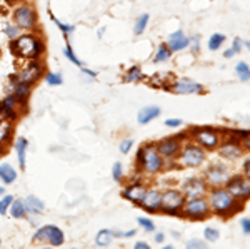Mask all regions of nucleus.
<instances>
[{"instance_id": "nucleus-1", "label": "nucleus", "mask_w": 250, "mask_h": 249, "mask_svg": "<svg viewBox=\"0 0 250 249\" xmlns=\"http://www.w3.org/2000/svg\"><path fill=\"white\" fill-rule=\"evenodd\" d=\"M209 204L214 214L220 217H232L238 211L244 209V201L233 197L225 186H218L209 189Z\"/></svg>"}, {"instance_id": "nucleus-56", "label": "nucleus", "mask_w": 250, "mask_h": 249, "mask_svg": "<svg viewBox=\"0 0 250 249\" xmlns=\"http://www.w3.org/2000/svg\"><path fill=\"white\" fill-rule=\"evenodd\" d=\"M242 142H244V147L247 149V151H250V136L247 137V139H244V141H242Z\"/></svg>"}, {"instance_id": "nucleus-45", "label": "nucleus", "mask_w": 250, "mask_h": 249, "mask_svg": "<svg viewBox=\"0 0 250 249\" xmlns=\"http://www.w3.org/2000/svg\"><path fill=\"white\" fill-rule=\"evenodd\" d=\"M132 145H133V141L132 139H124L120 142V145H118V149H120V152L122 154H127V152L132 149Z\"/></svg>"}, {"instance_id": "nucleus-5", "label": "nucleus", "mask_w": 250, "mask_h": 249, "mask_svg": "<svg viewBox=\"0 0 250 249\" xmlns=\"http://www.w3.org/2000/svg\"><path fill=\"white\" fill-rule=\"evenodd\" d=\"M190 134L195 142L200 147L205 149V151H214L220 144V134H218L217 129L210 127V125H205V127H192Z\"/></svg>"}, {"instance_id": "nucleus-4", "label": "nucleus", "mask_w": 250, "mask_h": 249, "mask_svg": "<svg viewBox=\"0 0 250 249\" xmlns=\"http://www.w3.org/2000/svg\"><path fill=\"white\" fill-rule=\"evenodd\" d=\"M210 214H212V209H210L209 199L205 196L185 199V204L182 208V216H185L192 221H203Z\"/></svg>"}, {"instance_id": "nucleus-48", "label": "nucleus", "mask_w": 250, "mask_h": 249, "mask_svg": "<svg viewBox=\"0 0 250 249\" xmlns=\"http://www.w3.org/2000/svg\"><path fill=\"white\" fill-rule=\"evenodd\" d=\"M240 228L245 234H250V217H245V219L240 221Z\"/></svg>"}, {"instance_id": "nucleus-19", "label": "nucleus", "mask_w": 250, "mask_h": 249, "mask_svg": "<svg viewBox=\"0 0 250 249\" xmlns=\"http://www.w3.org/2000/svg\"><path fill=\"white\" fill-rule=\"evenodd\" d=\"M160 114H162V109H160L159 106H145L138 110L137 121H138V124L145 125V124H149V122H152L153 119L159 117Z\"/></svg>"}, {"instance_id": "nucleus-6", "label": "nucleus", "mask_w": 250, "mask_h": 249, "mask_svg": "<svg viewBox=\"0 0 250 249\" xmlns=\"http://www.w3.org/2000/svg\"><path fill=\"white\" fill-rule=\"evenodd\" d=\"M185 196L179 189H167L162 193V206L160 211L172 216H182V208L185 204Z\"/></svg>"}, {"instance_id": "nucleus-58", "label": "nucleus", "mask_w": 250, "mask_h": 249, "mask_svg": "<svg viewBox=\"0 0 250 249\" xmlns=\"http://www.w3.org/2000/svg\"><path fill=\"white\" fill-rule=\"evenodd\" d=\"M244 45H245V47H247L249 51H250V40H245V42H244Z\"/></svg>"}, {"instance_id": "nucleus-17", "label": "nucleus", "mask_w": 250, "mask_h": 249, "mask_svg": "<svg viewBox=\"0 0 250 249\" xmlns=\"http://www.w3.org/2000/svg\"><path fill=\"white\" fill-rule=\"evenodd\" d=\"M145 191H147V187L142 182H132L122 191V196H124L127 201L133 202V204H138V202L142 201V197H144Z\"/></svg>"}, {"instance_id": "nucleus-47", "label": "nucleus", "mask_w": 250, "mask_h": 249, "mask_svg": "<svg viewBox=\"0 0 250 249\" xmlns=\"http://www.w3.org/2000/svg\"><path fill=\"white\" fill-rule=\"evenodd\" d=\"M232 49H233V52L238 53V52H242V49H244V40H240V37H235L232 42Z\"/></svg>"}, {"instance_id": "nucleus-11", "label": "nucleus", "mask_w": 250, "mask_h": 249, "mask_svg": "<svg viewBox=\"0 0 250 249\" xmlns=\"http://www.w3.org/2000/svg\"><path fill=\"white\" fill-rule=\"evenodd\" d=\"M182 193L187 199L207 196L209 194V182L203 178H188L182 184Z\"/></svg>"}, {"instance_id": "nucleus-20", "label": "nucleus", "mask_w": 250, "mask_h": 249, "mask_svg": "<svg viewBox=\"0 0 250 249\" xmlns=\"http://www.w3.org/2000/svg\"><path fill=\"white\" fill-rule=\"evenodd\" d=\"M18 99L15 95H9L0 104V119H15V106H17Z\"/></svg>"}, {"instance_id": "nucleus-29", "label": "nucleus", "mask_w": 250, "mask_h": 249, "mask_svg": "<svg viewBox=\"0 0 250 249\" xmlns=\"http://www.w3.org/2000/svg\"><path fill=\"white\" fill-rule=\"evenodd\" d=\"M114 236H115L114 231H110V229H102V231H99L97 236H95V243H97V246L105 248L112 243Z\"/></svg>"}, {"instance_id": "nucleus-28", "label": "nucleus", "mask_w": 250, "mask_h": 249, "mask_svg": "<svg viewBox=\"0 0 250 249\" xmlns=\"http://www.w3.org/2000/svg\"><path fill=\"white\" fill-rule=\"evenodd\" d=\"M172 55V51L168 49L167 44H160L155 51V55H153V64H162L165 60H168Z\"/></svg>"}, {"instance_id": "nucleus-32", "label": "nucleus", "mask_w": 250, "mask_h": 249, "mask_svg": "<svg viewBox=\"0 0 250 249\" xmlns=\"http://www.w3.org/2000/svg\"><path fill=\"white\" fill-rule=\"evenodd\" d=\"M227 40V37L224 34H214L209 39V51H218V49L224 45V42Z\"/></svg>"}, {"instance_id": "nucleus-37", "label": "nucleus", "mask_w": 250, "mask_h": 249, "mask_svg": "<svg viewBox=\"0 0 250 249\" xmlns=\"http://www.w3.org/2000/svg\"><path fill=\"white\" fill-rule=\"evenodd\" d=\"M10 129H12L10 122L2 121V119H0V144L5 142V139L9 137V134H10Z\"/></svg>"}, {"instance_id": "nucleus-14", "label": "nucleus", "mask_w": 250, "mask_h": 249, "mask_svg": "<svg viewBox=\"0 0 250 249\" xmlns=\"http://www.w3.org/2000/svg\"><path fill=\"white\" fill-rule=\"evenodd\" d=\"M138 204L149 213H157V211H160V206H162V193L159 189H147Z\"/></svg>"}, {"instance_id": "nucleus-40", "label": "nucleus", "mask_w": 250, "mask_h": 249, "mask_svg": "<svg viewBox=\"0 0 250 249\" xmlns=\"http://www.w3.org/2000/svg\"><path fill=\"white\" fill-rule=\"evenodd\" d=\"M137 223L140 224V228L144 229V231H147V232L155 231V224H153V221L149 219V217H138Z\"/></svg>"}, {"instance_id": "nucleus-25", "label": "nucleus", "mask_w": 250, "mask_h": 249, "mask_svg": "<svg viewBox=\"0 0 250 249\" xmlns=\"http://www.w3.org/2000/svg\"><path fill=\"white\" fill-rule=\"evenodd\" d=\"M17 179V171L10 164H2L0 166V181L3 184H12Z\"/></svg>"}, {"instance_id": "nucleus-10", "label": "nucleus", "mask_w": 250, "mask_h": 249, "mask_svg": "<svg viewBox=\"0 0 250 249\" xmlns=\"http://www.w3.org/2000/svg\"><path fill=\"white\" fill-rule=\"evenodd\" d=\"M230 178V169L225 166L224 162H214L207 167L205 171V181L209 182V186L218 187V186H225V182Z\"/></svg>"}, {"instance_id": "nucleus-57", "label": "nucleus", "mask_w": 250, "mask_h": 249, "mask_svg": "<svg viewBox=\"0 0 250 249\" xmlns=\"http://www.w3.org/2000/svg\"><path fill=\"white\" fill-rule=\"evenodd\" d=\"M7 2L10 3V5H14V3H18V2H24V0H7Z\"/></svg>"}, {"instance_id": "nucleus-36", "label": "nucleus", "mask_w": 250, "mask_h": 249, "mask_svg": "<svg viewBox=\"0 0 250 249\" xmlns=\"http://www.w3.org/2000/svg\"><path fill=\"white\" fill-rule=\"evenodd\" d=\"M45 82H47L49 86H62L64 79L59 72H47V74H45Z\"/></svg>"}, {"instance_id": "nucleus-7", "label": "nucleus", "mask_w": 250, "mask_h": 249, "mask_svg": "<svg viewBox=\"0 0 250 249\" xmlns=\"http://www.w3.org/2000/svg\"><path fill=\"white\" fill-rule=\"evenodd\" d=\"M205 149L195 144H185L179 154V160L182 167H199L205 162Z\"/></svg>"}, {"instance_id": "nucleus-15", "label": "nucleus", "mask_w": 250, "mask_h": 249, "mask_svg": "<svg viewBox=\"0 0 250 249\" xmlns=\"http://www.w3.org/2000/svg\"><path fill=\"white\" fill-rule=\"evenodd\" d=\"M40 74H42V64L37 62L35 59H32V62L27 64V67L17 75V80L25 82V84H30V86H32V84L35 82L38 77H40Z\"/></svg>"}, {"instance_id": "nucleus-18", "label": "nucleus", "mask_w": 250, "mask_h": 249, "mask_svg": "<svg viewBox=\"0 0 250 249\" xmlns=\"http://www.w3.org/2000/svg\"><path fill=\"white\" fill-rule=\"evenodd\" d=\"M188 42H190V39L185 37L183 30H175V32H172L170 36H168L167 45L172 52H180L188 47Z\"/></svg>"}, {"instance_id": "nucleus-50", "label": "nucleus", "mask_w": 250, "mask_h": 249, "mask_svg": "<svg viewBox=\"0 0 250 249\" xmlns=\"http://www.w3.org/2000/svg\"><path fill=\"white\" fill-rule=\"evenodd\" d=\"M135 234H137L135 229H130V231H127V232H118L117 236H120V237H133Z\"/></svg>"}, {"instance_id": "nucleus-44", "label": "nucleus", "mask_w": 250, "mask_h": 249, "mask_svg": "<svg viewBox=\"0 0 250 249\" xmlns=\"http://www.w3.org/2000/svg\"><path fill=\"white\" fill-rule=\"evenodd\" d=\"M188 47L192 49V52H194V53H199L200 52V37L199 36H192L190 42H188Z\"/></svg>"}, {"instance_id": "nucleus-9", "label": "nucleus", "mask_w": 250, "mask_h": 249, "mask_svg": "<svg viewBox=\"0 0 250 249\" xmlns=\"http://www.w3.org/2000/svg\"><path fill=\"white\" fill-rule=\"evenodd\" d=\"M225 187L230 191L233 197L240 199V201H249L250 199V179L247 176H230L229 181L225 182Z\"/></svg>"}, {"instance_id": "nucleus-53", "label": "nucleus", "mask_w": 250, "mask_h": 249, "mask_svg": "<svg viewBox=\"0 0 250 249\" xmlns=\"http://www.w3.org/2000/svg\"><path fill=\"white\" fill-rule=\"evenodd\" d=\"M150 244L149 243H144V241H138V243L135 244V249H149Z\"/></svg>"}, {"instance_id": "nucleus-55", "label": "nucleus", "mask_w": 250, "mask_h": 249, "mask_svg": "<svg viewBox=\"0 0 250 249\" xmlns=\"http://www.w3.org/2000/svg\"><path fill=\"white\" fill-rule=\"evenodd\" d=\"M164 232H157V234H155V243H162V241H164Z\"/></svg>"}, {"instance_id": "nucleus-31", "label": "nucleus", "mask_w": 250, "mask_h": 249, "mask_svg": "<svg viewBox=\"0 0 250 249\" xmlns=\"http://www.w3.org/2000/svg\"><path fill=\"white\" fill-rule=\"evenodd\" d=\"M149 20H150L149 14H142L140 17L135 20V25H133V34H135V36H142V34L145 32V29H147Z\"/></svg>"}, {"instance_id": "nucleus-30", "label": "nucleus", "mask_w": 250, "mask_h": 249, "mask_svg": "<svg viewBox=\"0 0 250 249\" xmlns=\"http://www.w3.org/2000/svg\"><path fill=\"white\" fill-rule=\"evenodd\" d=\"M10 216L15 217V219H22V217L25 216V204L22 199H17V201H12V204H10Z\"/></svg>"}, {"instance_id": "nucleus-16", "label": "nucleus", "mask_w": 250, "mask_h": 249, "mask_svg": "<svg viewBox=\"0 0 250 249\" xmlns=\"http://www.w3.org/2000/svg\"><path fill=\"white\" fill-rule=\"evenodd\" d=\"M218 154H220V158L224 159H229V160H235L238 158H242V154H244V147L242 145H238L237 142H232V141H224V142L218 144Z\"/></svg>"}, {"instance_id": "nucleus-21", "label": "nucleus", "mask_w": 250, "mask_h": 249, "mask_svg": "<svg viewBox=\"0 0 250 249\" xmlns=\"http://www.w3.org/2000/svg\"><path fill=\"white\" fill-rule=\"evenodd\" d=\"M27 147H29V141L25 137H18L14 144V149L17 152V158H18V166L20 169H25V156H27Z\"/></svg>"}, {"instance_id": "nucleus-2", "label": "nucleus", "mask_w": 250, "mask_h": 249, "mask_svg": "<svg viewBox=\"0 0 250 249\" xmlns=\"http://www.w3.org/2000/svg\"><path fill=\"white\" fill-rule=\"evenodd\" d=\"M137 166L147 174H157L164 169V156L157 151V145L147 144L137 151Z\"/></svg>"}, {"instance_id": "nucleus-23", "label": "nucleus", "mask_w": 250, "mask_h": 249, "mask_svg": "<svg viewBox=\"0 0 250 249\" xmlns=\"http://www.w3.org/2000/svg\"><path fill=\"white\" fill-rule=\"evenodd\" d=\"M12 84H14V95L18 101H24L27 95L30 94V84L20 82V80H17V77H12Z\"/></svg>"}, {"instance_id": "nucleus-22", "label": "nucleus", "mask_w": 250, "mask_h": 249, "mask_svg": "<svg viewBox=\"0 0 250 249\" xmlns=\"http://www.w3.org/2000/svg\"><path fill=\"white\" fill-rule=\"evenodd\" d=\"M24 204H25V213L27 214H40L42 211L45 209V204L38 197H35V196L25 197Z\"/></svg>"}, {"instance_id": "nucleus-59", "label": "nucleus", "mask_w": 250, "mask_h": 249, "mask_svg": "<svg viewBox=\"0 0 250 249\" xmlns=\"http://www.w3.org/2000/svg\"><path fill=\"white\" fill-rule=\"evenodd\" d=\"M0 194H3V187L2 186H0Z\"/></svg>"}, {"instance_id": "nucleus-13", "label": "nucleus", "mask_w": 250, "mask_h": 249, "mask_svg": "<svg viewBox=\"0 0 250 249\" xmlns=\"http://www.w3.org/2000/svg\"><path fill=\"white\" fill-rule=\"evenodd\" d=\"M157 151L164 156V159H174L182 151V139L177 137H167V139L157 142Z\"/></svg>"}, {"instance_id": "nucleus-51", "label": "nucleus", "mask_w": 250, "mask_h": 249, "mask_svg": "<svg viewBox=\"0 0 250 249\" xmlns=\"http://www.w3.org/2000/svg\"><path fill=\"white\" fill-rule=\"evenodd\" d=\"M244 176H247V178L250 179V159H247L244 162Z\"/></svg>"}, {"instance_id": "nucleus-38", "label": "nucleus", "mask_w": 250, "mask_h": 249, "mask_svg": "<svg viewBox=\"0 0 250 249\" xmlns=\"http://www.w3.org/2000/svg\"><path fill=\"white\" fill-rule=\"evenodd\" d=\"M3 32H5V36L9 37L10 40L17 39L18 36H20V29H18L15 24H5V29H3Z\"/></svg>"}, {"instance_id": "nucleus-24", "label": "nucleus", "mask_w": 250, "mask_h": 249, "mask_svg": "<svg viewBox=\"0 0 250 249\" xmlns=\"http://www.w3.org/2000/svg\"><path fill=\"white\" fill-rule=\"evenodd\" d=\"M175 75H172V74H155L152 79H150V84L152 86H155V87H162V89H168V86H170L172 82H174V79Z\"/></svg>"}, {"instance_id": "nucleus-60", "label": "nucleus", "mask_w": 250, "mask_h": 249, "mask_svg": "<svg viewBox=\"0 0 250 249\" xmlns=\"http://www.w3.org/2000/svg\"><path fill=\"white\" fill-rule=\"evenodd\" d=\"M0 246H2V241H0Z\"/></svg>"}, {"instance_id": "nucleus-34", "label": "nucleus", "mask_w": 250, "mask_h": 249, "mask_svg": "<svg viewBox=\"0 0 250 249\" xmlns=\"http://www.w3.org/2000/svg\"><path fill=\"white\" fill-rule=\"evenodd\" d=\"M235 72H237L238 79H240L242 82H247V80H250V67L245 62H238L235 66Z\"/></svg>"}, {"instance_id": "nucleus-39", "label": "nucleus", "mask_w": 250, "mask_h": 249, "mask_svg": "<svg viewBox=\"0 0 250 249\" xmlns=\"http://www.w3.org/2000/svg\"><path fill=\"white\" fill-rule=\"evenodd\" d=\"M203 237H205L207 243H215V241L220 237V232H218V229H215V228H205Z\"/></svg>"}, {"instance_id": "nucleus-27", "label": "nucleus", "mask_w": 250, "mask_h": 249, "mask_svg": "<svg viewBox=\"0 0 250 249\" xmlns=\"http://www.w3.org/2000/svg\"><path fill=\"white\" fill-rule=\"evenodd\" d=\"M145 75H144V72H142V69L140 66H132L129 69V71L125 72V75H124V80L127 84H130V82H140L142 79H144Z\"/></svg>"}, {"instance_id": "nucleus-41", "label": "nucleus", "mask_w": 250, "mask_h": 249, "mask_svg": "<svg viewBox=\"0 0 250 249\" xmlns=\"http://www.w3.org/2000/svg\"><path fill=\"white\" fill-rule=\"evenodd\" d=\"M112 178L115 182H120L122 178H124V167H122L120 162H115L112 166Z\"/></svg>"}, {"instance_id": "nucleus-8", "label": "nucleus", "mask_w": 250, "mask_h": 249, "mask_svg": "<svg viewBox=\"0 0 250 249\" xmlns=\"http://www.w3.org/2000/svg\"><path fill=\"white\" fill-rule=\"evenodd\" d=\"M14 22L15 25L20 30H33L37 27V12L33 10V7L27 5H18L17 9L14 10Z\"/></svg>"}, {"instance_id": "nucleus-52", "label": "nucleus", "mask_w": 250, "mask_h": 249, "mask_svg": "<svg viewBox=\"0 0 250 249\" xmlns=\"http://www.w3.org/2000/svg\"><path fill=\"white\" fill-rule=\"evenodd\" d=\"M80 69H82V72H83V74H85V75H90V77H97V72H95V71H88V69H85V67H80Z\"/></svg>"}, {"instance_id": "nucleus-54", "label": "nucleus", "mask_w": 250, "mask_h": 249, "mask_svg": "<svg viewBox=\"0 0 250 249\" xmlns=\"http://www.w3.org/2000/svg\"><path fill=\"white\" fill-rule=\"evenodd\" d=\"M233 55H235V52H233V49H232V47H230L229 51H225V52H224V57H225V59H232Z\"/></svg>"}, {"instance_id": "nucleus-3", "label": "nucleus", "mask_w": 250, "mask_h": 249, "mask_svg": "<svg viewBox=\"0 0 250 249\" xmlns=\"http://www.w3.org/2000/svg\"><path fill=\"white\" fill-rule=\"evenodd\" d=\"M10 47H12L14 53L24 57V59H37V57L44 52V44H42V40H38L33 34L18 36L17 39L12 40Z\"/></svg>"}, {"instance_id": "nucleus-42", "label": "nucleus", "mask_w": 250, "mask_h": 249, "mask_svg": "<svg viewBox=\"0 0 250 249\" xmlns=\"http://www.w3.org/2000/svg\"><path fill=\"white\" fill-rule=\"evenodd\" d=\"M12 201H14V196H3L0 199V214H5L7 211H9Z\"/></svg>"}, {"instance_id": "nucleus-35", "label": "nucleus", "mask_w": 250, "mask_h": 249, "mask_svg": "<svg viewBox=\"0 0 250 249\" xmlns=\"http://www.w3.org/2000/svg\"><path fill=\"white\" fill-rule=\"evenodd\" d=\"M64 55L67 57L68 60H70L72 64H74V66H77V67H83V62L80 59H77V55L74 53V51H72V47H70V44H65V49H64Z\"/></svg>"}, {"instance_id": "nucleus-33", "label": "nucleus", "mask_w": 250, "mask_h": 249, "mask_svg": "<svg viewBox=\"0 0 250 249\" xmlns=\"http://www.w3.org/2000/svg\"><path fill=\"white\" fill-rule=\"evenodd\" d=\"M50 18H52V20H53V24H55L57 27H59L60 30H62V34H64L65 39H67L68 36H72V34H74V30H75V27H74V25H70V24H64V22H60L57 17H53L52 14H50Z\"/></svg>"}, {"instance_id": "nucleus-49", "label": "nucleus", "mask_w": 250, "mask_h": 249, "mask_svg": "<svg viewBox=\"0 0 250 249\" xmlns=\"http://www.w3.org/2000/svg\"><path fill=\"white\" fill-rule=\"evenodd\" d=\"M165 125H167V127H180V125H182V121H180V119H167V121H165Z\"/></svg>"}, {"instance_id": "nucleus-12", "label": "nucleus", "mask_w": 250, "mask_h": 249, "mask_svg": "<svg viewBox=\"0 0 250 249\" xmlns=\"http://www.w3.org/2000/svg\"><path fill=\"white\" fill-rule=\"evenodd\" d=\"M168 90L179 95H192V94H202L203 86L199 82H194L190 79H177L168 86Z\"/></svg>"}, {"instance_id": "nucleus-43", "label": "nucleus", "mask_w": 250, "mask_h": 249, "mask_svg": "<svg viewBox=\"0 0 250 249\" xmlns=\"http://www.w3.org/2000/svg\"><path fill=\"white\" fill-rule=\"evenodd\" d=\"M185 248H197V249H202V248H207V241H202V239H190L185 243Z\"/></svg>"}, {"instance_id": "nucleus-26", "label": "nucleus", "mask_w": 250, "mask_h": 249, "mask_svg": "<svg viewBox=\"0 0 250 249\" xmlns=\"http://www.w3.org/2000/svg\"><path fill=\"white\" fill-rule=\"evenodd\" d=\"M53 228L55 226H42L40 229H37V232L33 234V241L35 243H49L50 241V236H52L53 232Z\"/></svg>"}, {"instance_id": "nucleus-46", "label": "nucleus", "mask_w": 250, "mask_h": 249, "mask_svg": "<svg viewBox=\"0 0 250 249\" xmlns=\"http://www.w3.org/2000/svg\"><path fill=\"white\" fill-rule=\"evenodd\" d=\"M232 132L235 134V136H237L240 141L247 139V137L250 136V129H232Z\"/></svg>"}]
</instances>
